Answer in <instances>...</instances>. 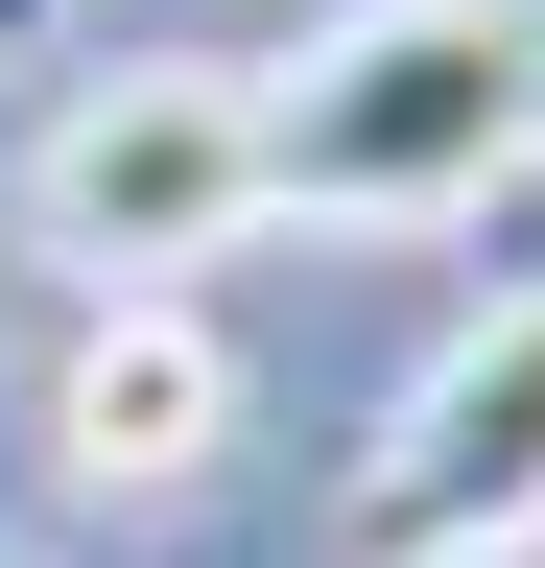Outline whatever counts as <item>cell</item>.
<instances>
[{"label": "cell", "mask_w": 545, "mask_h": 568, "mask_svg": "<svg viewBox=\"0 0 545 568\" xmlns=\"http://www.w3.org/2000/svg\"><path fill=\"white\" fill-rule=\"evenodd\" d=\"M0 48H48V0H0Z\"/></svg>", "instance_id": "cell-5"}, {"label": "cell", "mask_w": 545, "mask_h": 568, "mask_svg": "<svg viewBox=\"0 0 545 568\" xmlns=\"http://www.w3.org/2000/svg\"><path fill=\"white\" fill-rule=\"evenodd\" d=\"M48 426H72V474H95V497H190V474H214V426H238V355L190 332V308H72Z\"/></svg>", "instance_id": "cell-4"}, {"label": "cell", "mask_w": 545, "mask_h": 568, "mask_svg": "<svg viewBox=\"0 0 545 568\" xmlns=\"http://www.w3.org/2000/svg\"><path fill=\"white\" fill-rule=\"evenodd\" d=\"M261 95V213H356V237H451L545 166V0H356Z\"/></svg>", "instance_id": "cell-1"}, {"label": "cell", "mask_w": 545, "mask_h": 568, "mask_svg": "<svg viewBox=\"0 0 545 568\" xmlns=\"http://www.w3.org/2000/svg\"><path fill=\"white\" fill-rule=\"evenodd\" d=\"M356 568H545V284H498L356 450Z\"/></svg>", "instance_id": "cell-3"}, {"label": "cell", "mask_w": 545, "mask_h": 568, "mask_svg": "<svg viewBox=\"0 0 545 568\" xmlns=\"http://www.w3.org/2000/svg\"><path fill=\"white\" fill-rule=\"evenodd\" d=\"M24 237L95 284V308H190V261H238L261 237V95L214 48H119L48 95L24 142Z\"/></svg>", "instance_id": "cell-2"}]
</instances>
